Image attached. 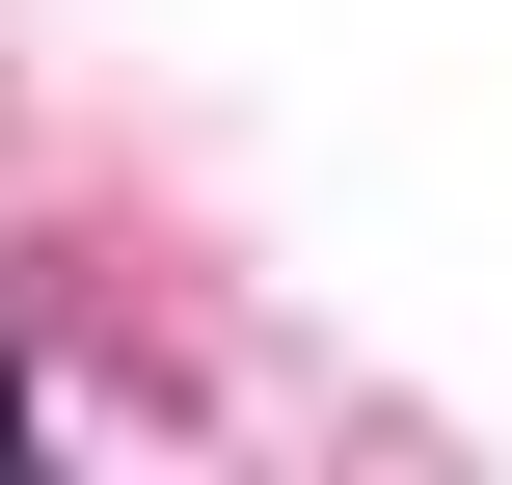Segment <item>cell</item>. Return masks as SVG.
Masks as SVG:
<instances>
[{
  "label": "cell",
  "mask_w": 512,
  "mask_h": 485,
  "mask_svg": "<svg viewBox=\"0 0 512 485\" xmlns=\"http://www.w3.org/2000/svg\"><path fill=\"white\" fill-rule=\"evenodd\" d=\"M0 432H27V405H0Z\"/></svg>",
  "instance_id": "6da1fadb"
}]
</instances>
